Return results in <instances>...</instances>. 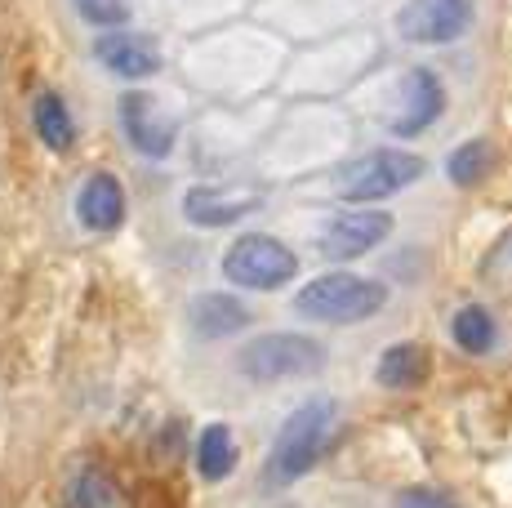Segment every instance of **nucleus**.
Here are the masks:
<instances>
[{"mask_svg": "<svg viewBox=\"0 0 512 508\" xmlns=\"http://www.w3.org/2000/svg\"><path fill=\"white\" fill-rule=\"evenodd\" d=\"M441 112H446V85H441V76L432 72V67H410V72L401 76V99H397V112H392L388 130L401 134V139H415Z\"/></svg>", "mask_w": 512, "mask_h": 508, "instance_id": "nucleus-7", "label": "nucleus"}, {"mask_svg": "<svg viewBox=\"0 0 512 508\" xmlns=\"http://www.w3.org/2000/svg\"><path fill=\"white\" fill-rule=\"evenodd\" d=\"M388 304V286L357 272H326V277L308 281L294 295V308L308 321H326V326H357V321L379 317Z\"/></svg>", "mask_w": 512, "mask_h": 508, "instance_id": "nucleus-1", "label": "nucleus"}, {"mask_svg": "<svg viewBox=\"0 0 512 508\" xmlns=\"http://www.w3.org/2000/svg\"><path fill=\"white\" fill-rule=\"evenodd\" d=\"M121 125L130 134V143L143 156L161 161V156L174 152V139H179V121L170 112H161V99L147 90H130L121 99Z\"/></svg>", "mask_w": 512, "mask_h": 508, "instance_id": "nucleus-9", "label": "nucleus"}, {"mask_svg": "<svg viewBox=\"0 0 512 508\" xmlns=\"http://www.w3.org/2000/svg\"><path fill=\"white\" fill-rule=\"evenodd\" d=\"M428 370H432L428 348H423V344H410V339H401V344L383 348L379 361H374V384L406 393V388H419L423 379H428Z\"/></svg>", "mask_w": 512, "mask_h": 508, "instance_id": "nucleus-13", "label": "nucleus"}, {"mask_svg": "<svg viewBox=\"0 0 512 508\" xmlns=\"http://www.w3.org/2000/svg\"><path fill=\"white\" fill-rule=\"evenodd\" d=\"M472 0H406L397 9V36L410 45H455L472 27Z\"/></svg>", "mask_w": 512, "mask_h": 508, "instance_id": "nucleus-6", "label": "nucleus"}, {"mask_svg": "<svg viewBox=\"0 0 512 508\" xmlns=\"http://www.w3.org/2000/svg\"><path fill=\"white\" fill-rule=\"evenodd\" d=\"M490 170H495V143L490 139H468L446 156V179L455 188H477Z\"/></svg>", "mask_w": 512, "mask_h": 508, "instance_id": "nucleus-17", "label": "nucleus"}, {"mask_svg": "<svg viewBox=\"0 0 512 508\" xmlns=\"http://www.w3.org/2000/svg\"><path fill=\"white\" fill-rule=\"evenodd\" d=\"M330 428H334V402L330 397H312V402H303L281 424L277 442H272L268 482H299V477L321 459V451H326Z\"/></svg>", "mask_w": 512, "mask_h": 508, "instance_id": "nucleus-2", "label": "nucleus"}, {"mask_svg": "<svg viewBox=\"0 0 512 508\" xmlns=\"http://www.w3.org/2000/svg\"><path fill=\"white\" fill-rule=\"evenodd\" d=\"M450 339H455L464 353L486 357L490 348H495V317H490V308L464 304L455 317H450Z\"/></svg>", "mask_w": 512, "mask_h": 508, "instance_id": "nucleus-18", "label": "nucleus"}, {"mask_svg": "<svg viewBox=\"0 0 512 508\" xmlns=\"http://www.w3.org/2000/svg\"><path fill=\"white\" fill-rule=\"evenodd\" d=\"M245 379L254 384H281V379H308L326 366V348L312 335H294V330H272V335H259L254 344L241 348L236 357Z\"/></svg>", "mask_w": 512, "mask_h": 508, "instance_id": "nucleus-4", "label": "nucleus"}, {"mask_svg": "<svg viewBox=\"0 0 512 508\" xmlns=\"http://www.w3.org/2000/svg\"><path fill=\"white\" fill-rule=\"evenodd\" d=\"M94 54H98V63H103L107 72L125 76V81H147V76L161 72V45H156L152 36H139V32L98 36Z\"/></svg>", "mask_w": 512, "mask_h": 508, "instance_id": "nucleus-11", "label": "nucleus"}, {"mask_svg": "<svg viewBox=\"0 0 512 508\" xmlns=\"http://www.w3.org/2000/svg\"><path fill=\"white\" fill-rule=\"evenodd\" d=\"M67 508H116V486L103 468H81L67 491Z\"/></svg>", "mask_w": 512, "mask_h": 508, "instance_id": "nucleus-19", "label": "nucleus"}, {"mask_svg": "<svg viewBox=\"0 0 512 508\" xmlns=\"http://www.w3.org/2000/svg\"><path fill=\"white\" fill-rule=\"evenodd\" d=\"M236 468V437L228 424H210L201 437H196V473L205 482H223Z\"/></svg>", "mask_w": 512, "mask_h": 508, "instance_id": "nucleus-15", "label": "nucleus"}, {"mask_svg": "<svg viewBox=\"0 0 512 508\" xmlns=\"http://www.w3.org/2000/svg\"><path fill=\"white\" fill-rule=\"evenodd\" d=\"M32 125H36V134H41L45 148H54V152H67L76 143V121H72V112H67L63 94H54V90H45L41 99H36Z\"/></svg>", "mask_w": 512, "mask_h": 508, "instance_id": "nucleus-16", "label": "nucleus"}, {"mask_svg": "<svg viewBox=\"0 0 512 508\" xmlns=\"http://www.w3.org/2000/svg\"><path fill=\"white\" fill-rule=\"evenodd\" d=\"M76 214L90 232H116L125 223V192L112 174H90L76 192Z\"/></svg>", "mask_w": 512, "mask_h": 508, "instance_id": "nucleus-12", "label": "nucleus"}, {"mask_svg": "<svg viewBox=\"0 0 512 508\" xmlns=\"http://www.w3.org/2000/svg\"><path fill=\"white\" fill-rule=\"evenodd\" d=\"M397 508H459V500H450L437 486H410L397 495Z\"/></svg>", "mask_w": 512, "mask_h": 508, "instance_id": "nucleus-21", "label": "nucleus"}, {"mask_svg": "<svg viewBox=\"0 0 512 508\" xmlns=\"http://www.w3.org/2000/svg\"><path fill=\"white\" fill-rule=\"evenodd\" d=\"M223 277L241 290H281L299 277V259L268 232H245L223 254Z\"/></svg>", "mask_w": 512, "mask_h": 508, "instance_id": "nucleus-5", "label": "nucleus"}, {"mask_svg": "<svg viewBox=\"0 0 512 508\" xmlns=\"http://www.w3.org/2000/svg\"><path fill=\"white\" fill-rule=\"evenodd\" d=\"M72 5H76V14L94 27H125L134 14L130 0H72Z\"/></svg>", "mask_w": 512, "mask_h": 508, "instance_id": "nucleus-20", "label": "nucleus"}, {"mask_svg": "<svg viewBox=\"0 0 512 508\" xmlns=\"http://www.w3.org/2000/svg\"><path fill=\"white\" fill-rule=\"evenodd\" d=\"M423 156L406 152V148H374L357 161H348L339 174H334V192L352 205L366 201H388L397 192H406L415 179H423Z\"/></svg>", "mask_w": 512, "mask_h": 508, "instance_id": "nucleus-3", "label": "nucleus"}, {"mask_svg": "<svg viewBox=\"0 0 512 508\" xmlns=\"http://www.w3.org/2000/svg\"><path fill=\"white\" fill-rule=\"evenodd\" d=\"M245 326H250V308L236 295L210 290V295H201L192 304V330L201 339H228V335H241Z\"/></svg>", "mask_w": 512, "mask_h": 508, "instance_id": "nucleus-14", "label": "nucleus"}, {"mask_svg": "<svg viewBox=\"0 0 512 508\" xmlns=\"http://www.w3.org/2000/svg\"><path fill=\"white\" fill-rule=\"evenodd\" d=\"M259 192L245 188H219V183H201V188L183 192V219L196 228H228V223L245 219L250 210H259Z\"/></svg>", "mask_w": 512, "mask_h": 508, "instance_id": "nucleus-10", "label": "nucleus"}, {"mask_svg": "<svg viewBox=\"0 0 512 508\" xmlns=\"http://www.w3.org/2000/svg\"><path fill=\"white\" fill-rule=\"evenodd\" d=\"M392 237V214L388 210H343L334 214L326 223V232H321V254L326 259H361V254H370L379 241Z\"/></svg>", "mask_w": 512, "mask_h": 508, "instance_id": "nucleus-8", "label": "nucleus"}]
</instances>
